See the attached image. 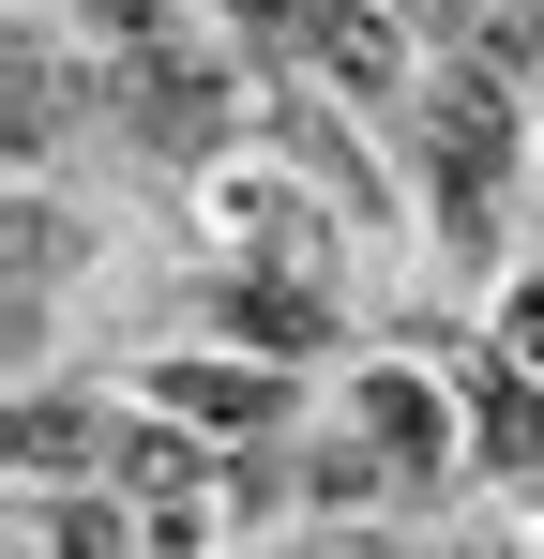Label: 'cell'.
<instances>
[{
  "label": "cell",
  "mask_w": 544,
  "mask_h": 559,
  "mask_svg": "<svg viewBox=\"0 0 544 559\" xmlns=\"http://www.w3.org/2000/svg\"><path fill=\"white\" fill-rule=\"evenodd\" d=\"M348 424H363L393 468H409V484H439V454H453V424L424 408V378H393V364H378V378H348Z\"/></svg>",
  "instance_id": "cell-1"
},
{
  "label": "cell",
  "mask_w": 544,
  "mask_h": 559,
  "mask_svg": "<svg viewBox=\"0 0 544 559\" xmlns=\"http://www.w3.org/2000/svg\"><path fill=\"white\" fill-rule=\"evenodd\" d=\"M152 408L197 439V424H272L287 393H272V378H243V364H167V378H152Z\"/></svg>",
  "instance_id": "cell-2"
},
{
  "label": "cell",
  "mask_w": 544,
  "mask_h": 559,
  "mask_svg": "<svg viewBox=\"0 0 544 559\" xmlns=\"http://www.w3.org/2000/svg\"><path fill=\"white\" fill-rule=\"evenodd\" d=\"M303 46H318V61H333L348 92H409V46H393V31H378L363 0H318V31H303Z\"/></svg>",
  "instance_id": "cell-3"
}]
</instances>
